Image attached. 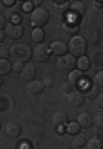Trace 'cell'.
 Segmentation results:
<instances>
[{"mask_svg":"<svg viewBox=\"0 0 103 149\" xmlns=\"http://www.w3.org/2000/svg\"><path fill=\"white\" fill-rule=\"evenodd\" d=\"M68 50H70V55L75 58H81V56H85L87 53V40L80 35H75V37H71L70 43H68Z\"/></svg>","mask_w":103,"mask_h":149,"instance_id":"cell-1","label":"cell"},{"mask_svg":"<svg viewBox=\"0 0 103 149\" xmlns=\"http://www.w3.org/2000/svg\"><path fill=\"white\" fill-rule=\"evenodd\" d=\"M10 55L15 58V61H23V63H27L28 60L32 58V50H30V47L25 45V43H17V45L12 47Z\"/></svg>","mask_w":103,"mask_h":149,"instance_id":"cell-2","label":"cell"},{"mask_svg":"<svg viewBox=\"0 0 103 149\" xmlns=\"http://www.w3.org/2000/svg\"><path fill=\"white\" fill-rule=\"evenodd\" d=\"M30 22H32L33 28H42L43 25L48 23V12L38 7V8H33L32 10V15H30Z\"/></svg>","mask_w":103,"mask_h":149,"instance_id":"cell-3","label":"cell"},{"mask_svg":"<svg viewBox=\"0 0 103 149\" xmlns=\"http://www.w3.org/2000/svg\"><path fill=\"white\" fill-rule=\"evenodd\" d=\"M57 70L60 73H65V71H73L76 70V58H73L71 55H65V56H60L57 61Z\"/></svg>","mask_w":103,"mask_h":149,"instance_id":"cell-4","label":"cell"},{"mask_svg":"<svg viewBox=\"0 0 103 149\" xmlns=\"http://www.w3.org/2000/svg\"><path fill=\"white\" fill-rule=\"evenodd\" d=\"M32 56L37 60L38 63H45L50 56V47L48 45H43V43H40L35 47V50L32 52Z\"/></svg>","mask_w":103,"mask_h":149,"instance_id":"cell-5","label":"cell"},{"mask_svg":"<svg viewBox=\"0 0 103 149\" xmlns=\"http://www.w3.org/2000/svg\"><path fill=\"white\" fill-rule=\"evenodd\" d=\"M4 133H5V136L15 139L22 134V128H20V124L17 121H8V123H5V126H4Z\"/></svg>","mask_w":103,"mask_h":149,"instance_id":"cell-6","label":"cell"},{"mask_svg":"<svg viewBox=\"0 0 103 149\" xmlns=\"http://www.w3.org/2000/svg\"><path fill=\"white\" fill-rule=\"evenodd\" d=\"M67 100H68V104L71 108H80L85 101V96H83L81 91H71L70 95L67 96Z\"/></svg>","mask_w":103,"mask_h":149,"instance_id":"cell-7","label":"cell"},{"mask_svg":"<svg viewBox=\"0 0 103 149\" xmlns=\"http://www.w3.org/2000/svg\"><path fill=\"white\" fill-rule=\"evenodd\" d=\"M5 35H8L13 40H20L23 37V28L20 25H13V23H8L5 30Z\"/></svg>","mask_w":103,"mask_h":149,"instance_id":"cell-8","label":"cell"},{"mask_svg":"<svg viewBox=\"0 0 103 149\" xmlns=\"http://www.w3.org/2000/svg\"><path fill=\"white\" fill-rule=\"evenodd\" d=\"M20 80L25 81V83H30V81L35 80V66L30 63L25 65V68L20 71Z\"/></svg>","mask_w":103,"mask_h":149,"instance_id":"cell-9","label":"cell"},{"mask_svg":"<svg viewBox=\"0 0 103 149\" xmlns=\"http://www.w3.org/2000/svg\"><path fill=\"white\" fill-rule=\"evenodd\" d=\"M43 90H45V86L40 80H33V81H30V83H27V93L32 95V96H38Z\"/></svg>","mask_w":103,"mask_h":149,"instance_id":"cell-10","label":"cell"},{"mask_svg":"<svg viewBox=\"0 0 103 149\" xmlns=\"http://www.w3.org/2000/svg\"><path fill=\"white\" fill-rule=\"evenodd\" d=\"M50 50H52V53L57 55V56H65L67 50H68V45H67L65 42H60V40H57V42L52 43Z\"/></svg>","mask_w":103,"mask_h":149,"instance_id":"cell-11","label":"cell"},{"mask_svg":"<svg viewBox=\"0 0 103 149\" xmlns=\"http://www.w3.org/2000/svg\"><path fill=\"white\" fill-rule=\"evenodd\" d=\"M52 123H53L57 128H60V126H65L67 123H68V116H67L65 111H57L53 114V118H52Z\"/></svg>","mask_w":103,"mask_h":149,"instance_id":"cell-12","label":"cell"},{"mask_svg":"<svg viewBox=\"0 0 103 149\" xmlns=\"http://www.w3.org/2000/svg\"><path fill=\"white\" fill-rule=\"evenodd\" d=\"M81 81H85V80H83V74H81V71H78V70L70 71V74H68V83H70L73 88H75V86H80Z\"/></svg>","mask_w":103,"mask_h":149,"instance_id":"cell-13","label":"cell"},{"mask_svg":"<svg viewBox=\"0 0 103 149\" xmlns=\"http://www.w3.org/2000/svg\"><path fill=\"white\" fill-rule=\"evenodd\" d=\"M76 123L80 124V128H92V124H93V118L88 114V113H81V114H78V118H76Z\"/></svg>","mask_w":103,"mask_h":149,"instance_id":"cell-14","label":"cell"},{"mask_svg":"<svg viewBox=\"0 0 103 149\" xmlns=\"http://www.w3.org/2000/svg\"><path fill=\"white\" fill-rule=\"evenodd\" d=\"M81 93H83V96H85V98H88V100H95V98L100 95V93H98V88L95 85H93V86L92 85H85Z\"/></svg>","mask_w":103,"mask_h":149,"instance_id":"cell-15","label":"cell"},{"mask_svg":"<svg viewBox=\"0 0 103 149\" xmlns=\"http://www.w3.org/2000/svg\"><path fill=\"white\" fill-rule=\"evenodd\" d=\"M62 28H63V32L65 33L75 37V33L78 32V23H76V20H68V22H65V23L62 25Z\"/></svg>","mask_w":103,"mask_h":149,"instance_id":"cell-16","label":"cell"},{"mask_svg":"<svg viewBox=\"0 0 103 149\" xmlns=\"http://www.w3.org/2000/svg\"><path fill=\"white\" fill-rule=\"evenodd\" d=\"M70 10H71V17H83V13H85V5L81 2H71Z\"/></svg>","mask_w":103,"mask_h":149,"instance_id":"cell-17","label":"cell"},{"mask_svg":"<svg viewBox=\"0 0 103 149\" xmlns=\"http://www.w3.org/2000/svg\"><path fill=\"white\" fill-rule=\"evenodd\" d=\"M76 68H78V71L85 73L87 70H90V60H88L87 56H81V58H78V60H76Z\"/></svg>","mask_w":103,"mask_h":149,"instance_id":"cell-18","label":"cell"},{"mask_svg":"<svg viewBox=\"0 0 103 149\" xmlns=\"http://www.w3.org/2000/svg\"><path fill=\"white\" fill-rule=\"evenodd\" d=\"M43 38H45V32L42 28H33L32 30V40L37 43V45H40V43L43 42Z\"/></svg>","mask_w":103,"mask_h":149,"instance_id":"cell-19","label":"cell"},{"mask_svg":"<svg viewBox=\"0 0 103 149\" xmlns=\"http://www.w3.org/2000/svg\"><path fill=\"white\" fill-rule=\"evenodd\" d=\"M13 70V66L10 65V61L8 60H0V76H5V74H8Z\"/></svg>","mask_w":103,"mask_h":149,"instance_id":"cell-20","label":"cell"},{"mask_svg":"<svg viewBox=\"0 0 103 149\" xmlns=\"http://www.w3.org/2000/svg\"><path fill=\"white\" fill-rule=\"evenodd\" d=\"M85 146H87V138H85V136H81L80 133L75 134V138H73V148L81 149V148H85Z\"/></svg>","mask_w":103,"mask_h":149,"instance_id":"cell-21","label":"cell"},{"mask_svg":"<svg viewBox=\"0 0 103 149\" xmlns=\"http://www.w3.org/2000/svg\"><path fill=\"white\" fill-rule=\"evenodd\" d=\"M87 149H102L103 144H102V139L98 138H92L90 141H87V146H85Z\"/></svg>","mask_w":103,"mask_h":149,"instance_id":"cell-22","label":"cell"},{"mask_svg":"<svg viewBox=\"0 0 103 149\" xmlns=\"http://www.w3.org/2000/svg\"><path fill=\"white\" fill-rule=\"evenodd\" d=\"M93 126H95L97 131H103V114L93 116Z\"/></svg>","mask_w":103,"mask_h":149,"instance_id":"cell-23","label":"cell"},{"mask_svg":"<svg viewBox=\"0 0 103 149\" xmlns=\"http://www.w3.org/2000/svg\"><path fill=\"white\" fill-rule=\"evenodd\" d=\"M8 18H10V23H13V25H20L18 22H20V13L15 10H8Z\"/></svg>","mask_w":103,"mask_h":149,"instance_id":"cell-24","label":"cell"},{"mask_svg":"<svg viewBox=\"0 0 103 149\" xmlns=\"http://www.w3.org/2000/svg\"><path fill=\"white\" fill-rule=\"evenodd\" d=\"M93 85L97 86V88H103V70L98 71V73H95V76H93Z\"/></svg>","mask_w":103,"mask_h":149,"instance_id":"cell-25","label":"cell"},{"mask_svg":"<svg viewBox=\"0 0 103 149\" xmlns=\"http://www.w3.org/2000/svg\"><path fill=\"white\" fill-rule=\"evenodd\" d=\"M67 131H68V133L70 134H78V131H80V124H78V123H68V124H67Z\"/></svg>","mask_w":103,"mask_h":149,"instance_id":"cell-26","label":"cell"},{"mask_svg":"<svg viewBox=\"0 0 103 149\" xmlns=\"http://www.w3.org/2000/svg\"><path fill=\"white\" fill-rule=\"evenodd\" d=\"M60 90L63 91L65 95H70L71 91H73V86H71L70 83H68V80H67V81H63V83H62V86H60Z\"/></svg>","mask_w":103,"mask_h":149,"instance_id":"cell-27","label":"cell"},{"mask_svg":"<svg viewBox=\"0 0 103 149\" xmlns=\"http://www.w3.org/2000/svg\"><path fill=\"white\" fill-rule=\"evenodd\" d=\"M8 56H10V48L8 47H0V58L7 60Z\"/></svg>","mask_w":103,"mask_h":149,"instance_id":"cell-28","label":"cell"},{"mask_svg":"<svg viewBox=\"0 0 103 149\" xmlns=\"http://www.w3.org/2000/svg\"><path fill=\"white\" fill-rule=\"evenodd\" d=\"M68 7H70L68 2H55V8H57L58 12H65Z\"/></svg>","mask_w":103,"mask_h":149,"instance_id":"cell-29","label":"cell"},{"mask_svg":"<svg viewBox=\"0 0 103 149\" xmlns=\"http://www.w3.org/2000/svg\"><path fill=\"white\" fill-rule=\"evenodd\" d=\"M42 83H43L45 88H53V78L50 76V74H47L43 80H42Z\"/></svg>","mask_w":103,"mask_h":149,"instance_id":"cell-30","label":"cell"},{"mask_svg":"<svg viewBox=\"0 0 103 149\" xmlns=\"http://www.w3.org/2000/svg\"><path fill=\"white\" fill-rule=\"evenodd\" d=\"M25 65H27V63H23V61H13V65H12V66H13V70H15V71H18V73H20V71L25 68Z\"/></svg>","mask_w":103,"mask_h":149,"instance_id":"cell-31","label":"cell"},{"mask_svg":"<svg viewBox=\"0 0 103 149\" xmlns=\"http://www.w3.org/2000/svg\"><path fill=\"white\" fill-rule=\"evenodd\" d=\"M95 104H97L98 109H103V93H102V95H98L97 98H95Z\"/></svg>","mask_w":103,"mask_h":149,"instance_id":"cell-32","label":"cell"},{"mask_svg":"<svg viewBox=\"0 0 103 149\" xmlns=\"http://www.w3.org/2000/svg\"><path fill=\"white\" fill-rule=\"evenodd\" d=\"M5 25H7L5 17H4V15H0V30H4V28H5Z\"/></svg>","mask_w":103,"mask_h":149,"instance_id":"cell-33","label":"cell"},{"mask_svg":"<svg viewBox=\"0 0 103 149\" xmlns=\"http://www.w3.org/2000/svg\"><path fill=\"white\" fill-rule=\"evenodd\" d=\"M93 7H95V8H98V10H100V8H103V2H93Z\"/></svg>","mask_w":103,"mask_h":149,"instance_id":"cell-34","label":"cell"},{"mask_svg":"<svg viewBox=\"0 0 103 149\" xmlns=\"http://www.w3.org/2000/svg\"><path fill=\"white\" fill-rule=\"evenodd\" d=\"M2 3H4V5H5V7H12V5H13V3H15V2H13V0H4Z\"/></svg>","mask_w":103,"mask_h":149,"instance_id":"cell-35","label":"cell"},{"mask_svg":"<svg viewBox=\"0 0 103 149\" xmlns=\"http://www.w3.org/2000/svg\"><path fill=\"white\" fill-rule=\"evenodd\" d=\"M4 38H5V32L0 30V43H4Z\"/></svg>","mask_w":103,"mask_h":149,"instance_id":"cell-36","label":"cell"},{"mask_svg":"<svg viewBox=\"0 0 103 149\" xmlns=\"http://www.w3.org/2000/svg\"><path fill=\"white\" fill-rule=\"evenodd\" d=\"M2 83H4V81H2V78H0V86H2Z\"/></svg>","mask_w":103,"mask_h":149,"instance_id":"cell-37","label":"cell"},{"mask_svg":"<svg viewBox=\"0 0 103 149\" xmlns=\"http://www.w3.org/2000/svg\"><path fill=\"white\" fill-rule=\"evenodd\" d=\"M102 144H103V138H102Z\"/></svg>","mask_w":103,"mask_h":149,"instance_id":"cell-38","label":"cell"},{"mask_svg":"<svg viewBox=\"0 0 103 149\" xmlns=\"http://www.w3.org/2000/svg\"><path fill=\"white\" fill-rule=\"evenodd\" d=\"M102 38H103V32H102Z\"/></svg>","mask_w":103,"mask_h":149,"instance_id":"cell-39","label":"cell"},{"mask_svg":"<svg viewBox=\"0 0 103 149\" xmlns=\"http://www.w3.org/2000/svg\"><path fill=\"white\" fill-rule=\"evenodd\" d=\"M73 149H76V148H73Z\"/></svg>","mask_w":103,"mask_h":149,"instance_id":"cell-40","label":"cell"}]
</instances>
